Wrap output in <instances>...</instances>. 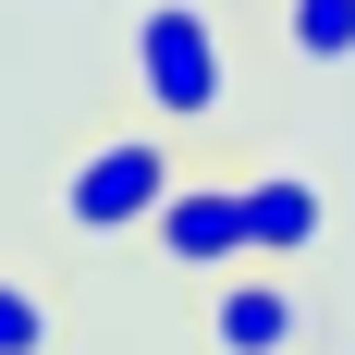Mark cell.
<instances>
[{"mask_svg": "<svg viewBox=\"0 0 355 355\" xmlns=\"http://www.w3.org/2000/svg\"><path fill=\"white\" fill-rule=\"evenodd\" d=\"M135 86L159 123H209L220 98H233V37H220V12H196V0H159L135 25Z\"/></svg>", "mask_w": 355, "mask_h": 355, "instance_id": "obj_1", "label": "cell"}, {"mask_svg": "<svg viewBox=\"0 0 355 355\" xmlns=\"http://www.w3.org/2000/svg\"><path fill=\"white\" fill-rule=\"evenodd\" d=\"M172 184H184V172H172L159 135H98V147L62 172V220H73V233H147V209H159Z\"/></svg>", "mask_w": 355, "mask_h": 355, "instance_id": "obj_2", "label": "cell"}, {"mask_svg": "<svg viewBox=\"0 0 355 355\" xmlns=\"http://www.w3.org/2000/svg\"><path fill=\"white\" fill-rule=\"evenodd\" d=\"M209 355H306V294L282 282V257H245L209 282Z\"/></svg>", "mask_w": 355, "mask_h": 355, "instance_id": "obj_3", "label": "cell"}, {"mask_svg": "<svg viewBox=\"0 0 355 355\" xmlns=\"http://www.w3.org/2000/svg\"><path fill=\"white\" fill-rule=\"evenodd\" d=\"M147 245L172 257V270H196V282H220V270H245V184H172L159 209H147Z\"/></svg>", "mask_w": 355, "mask_h": 355, "instance_id": "obj_4", "label": "cell"}, {"mask_svg": "<svg viewBox=\"0 0 355 355\" xmlns=\"http://www.w3.org/2000/svg\"><path fill=\"white\" fill-rule=\"evenodd\" d=\"M319 233H331V196L306 172H245V245L257 257H306Z\"/></svg>", "mask_w": 355, "mask_h": 355, "instance_id": "obj_5", "label": "cell"}, {"mask_svg": "<svg viewBox=\"0 0 355 355\" xmlns=\"http://www.w3.org/2000/svg\"><path fill=\"white\" fill-rule=\"evenodd\" d=\"M282 37H294V62H355V0H282Z\"/></svg>", "mask_w": 355, "mask_h": 355, "instance_id": "obj_6", "label": "cell"}, {"mask_svg": "<svg viewBox=\"0 0 355 355\" xmlns=\"http://www.w3.org/2000/svg\"><path fill=\"white\" fill-rule=\"evenodd\" d=\"M0 355H49V294L0 270Z\"/></svg>", "mask_w": 355, "mask_h": 355, "instance_id": "obj_7", "label": "cell"}]
</instances>
